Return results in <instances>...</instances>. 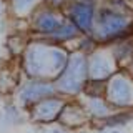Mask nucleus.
Masks as SVG:
<instances>
[{
  "label": "nucleus",
  "instance_id": "f257e3e1",
  "mask_svg": "<svg viewBox=\"0 0 133 133\" xmlns=\"http://www.w3.org/2000/svg\"><path fill=\"white\" fill-rule=\"evenodd\" d=\"M72 48L53 45L45 40L30 38L20 53L18 72L23 78H43L55 80L68 62Z\"/></svg>",
  "mask_w": 133,
  "mask_h": 133
},
{
  "label": "nucleus",
  "instance_id": "f03ea898",
  "mask_svg": "<svg viewBox=\"0 0 133 133\" xmlns=\"http://www.w3.org/2000/svg\"><path fill=\"white\" fill-rule=\"evenodd\" d=\"M91 35L100 47H110L133 35L131 0H102L97 8Z\"/></svg>",
  "mask_w": 133,
  "mask_h": 133
},
{
  "label": "nucleus",
  "instance_id": "7ed1b4c3",
  "mask_svg": "<svg viewBox=\"0 0 133 133\" xmlns=\"http://www.w3.org/2000/svg\"><path fill=\"white\" fill-rule=\"evenodd\" d=\"M57 93L66 100L80 98L88 83V55L72 50L65 68L53 80Z\"/></svg>",
  "mask_w": 133,
  "mask_h": 133
},
{
  "label": "nucleus",
  "instance_id": "20e7f679",
  "mask_svg": "<svg viewBox=\"0 0 133 133\" xmlns=\"http://www.w3.org/2000/svg\"><path fill=\"white\" fill-rule=\"evenodd\" d=\"M65 20L66 17L63 10L47 5V3H42L27 18V33L30 38L45 40L50 35H53L65 23Z\"/></svg>",
  "mask_w": 133,
  "mask_h": 133
},
{
  "label": "nucleus",
  "instance_id": "39448f33",
  "mask_svg": "<svg viewBox=\"0 0 133 133\" xmlns=\"http://www.w3.org/2000/svg\"><path fill=\"white\" fill-rule=\"evenodd\" d=\"M57 95V88L53 80H43V78H23L18 82L17 88L12 93V100L25 111H28L33 105H37L43 98Z\"/></svg>",
  "mask_w": 133,
  "mask_h": 133
},
{
  "label": "nucleus",
  "instance_id": "423d86ee",
  "mask_svg": "<svg viewBox=\"0 0 133 133\" xmlns=\"http://www.w3.org/2000/svg\"><path fill=\"white\" fill-rule=\"evenodd\" d=\"M105 100L113 110H133V77L120 68L105 83Z\"/></svg>",
  "mask_w": 133,
  "mask_h": 133
},
{
  "label": "nucleus",
  "instance_id": "0eeeda50",
  "mask_svg": "<svg viewBox=\"0 0 133 133\" xmlns=\"http://www.w3.org/2000/svg\"><path fill=\"white\" fill-rule=\"evenodd\" d=\"M98 3L100 2L97 0H72L63 8V14L66 20L73 23L82 35H87L93 32Z\"/></svg>",
  "mask_w": 133,
  "mask_h": 133
},
{
  "label": "nucleus",
  "instance_id": "6e6552de",
  "mask_svg": "<svg viewBox=\"0 0 133 133\" xmlns=\"http://www.w3.org/2000/svg\"><path fill=\"white\" fill-rule=\"evenodd\" d=\"M66 103V98L62 95H53V97L43 98L37 105H33L30 110L27 111L28 122L35 127H50V125H57L58 116H60L62 110H63Z\"/></svg>",
  "mask_w": 133,
  "mask_h": 133
},
{
  "label": "nucleus",
  "instance_id": "1a4fd4ad",
  "mask_svg": "<svg viewBox=\"0 0 133 133\" xmlns=\"http://www.w3.org/2000/svg\"><path fill=\"white\" fill-rule=\"evenodd\" d=\"M110 47H98L88 55V80L105 83L115 72H118Z\"/></svg>",
  "mask_w": 133,
  "mask_h": 133
},
{
  "label": "nucleus",
  "instance_id": "9d476101",
  "mask_svg": "<svg viewBox=\"0 0 133 133\" xmlns=\"http://www.w3.org/2000/svg\"><path fill=\"white\" fill-rule=\"evenodd\" d=\"M57 125L62 127V128H65V130L70 131V133L90 128V118H88V115H87V111H85V108H83L80 100L78 98L66 100L63 110H62L60 116H58Z\"/></svg>",
  "mask_w": 133,
  "mask_h": 133
},
{
  "label": "nucleus",
  "instance_id": "9b49d317",
  "mask_svg": "<svg viewBox=\"0 0 133 133\" xmlns=\"http://www.w3.org/2000/svg\"><path fill=\"white\" fill-rule=\"evenodd\" d=\"M82 102L83 108H85L87 115L90 118V128L98 125L100 122L107 118L108 115L113 111L111 105L105 100V97H88V95H82L78 98Z\"/></svg>",
  "mask_w": 133,
  "mask_h": 133
},
{
  "label": "nucleus",
  "instance_id": "f8f14e48",
  "mask_svg": "<svg viewBox=\"0 0 133 133\" xmlns=\"http://www.w3.org/2000/svg\"><path fill=\"white\" fill-rule=\"evenodd\" d=\"M3 3L7 8V15L15 22H22L43 3V0H3Z\"/></svg>",
  "mask_w": 133,
  "mask_h": 133
},
{
  "label": "nucleus",
  "instance_id": "ddd939ff",
  "mask_svg": "<svg viewBox=\"0 0 133 133\" xmlns=\"http://www.w3.org/2000/svg\"><path fill=\"white\" fill-rule=\"evenodd\" d=\"M0 122L5 128H12V127H18L28 122L27 111L22 107H18L14 100H7L2 107V113H0Z\"/></svg>",
  "mask_w": 133,
  "mask_h": 133
},
{
  "label": "nucleus",
  "instance_id": "4468645a",
  "mask_svg": "<svg viewBox=\"0 0 133 133\" xmlns=\"http://www.w3.org/2000/svg\"><path fill=\"white\" fill-rule=\"evenodd\" d=\"M133 122V110H113L103 122L91 127L90 130H120Z\"/></svg>",
  "mask_w": 133,
  "mask_h": 133
},
{
  "label": "nucleus",
  "instance_id": "2eb2a0df",
  "mask_svg": "<svg viewBox=\"0 0 133 133\" xmlns=\"http://www.w3.org/2000/svg\"><path fill=\"white\" fill-rule=\"evenodd\" d=\"M110 50L118 68H127L133 60V35L110 45Z\"/></svg>",
  "mask_w": 133,
  "mask_h": 133
},
{
  "label": "nucleus",
  "instance_id": "dca6fc26",
  "mask_svg": "<svg viewBox=\"0 0 133 133\" xmlns=\"http://www.w3.org/2000/svg\"><path fill=\"white\" fill-rule=\"evenodd\" d=\"M100 47L98 42L95 40V37L91 33H87V35H80V38L75 42V45L72 47V50H78V52L85 53V55H90L93 50H97Z\"/></svg>",
  "mask_w": 133,
  "mask_h": 133
},
{
  "label": "nucleus",
  "instance_id": "f3484780",
  "mask_svg": "<svg viewBox=\"0 0 133 133\" xmlns=\"http://www.w3.org/2000/svg\"><path fill=\"white\" fill-rule=\"evenodd\" d=\"M70 2H72V0H43V3L52 5V7H55V8H60V10H63Z\"/></svg>",
  "mask_w": 133,
  "mask_h": 133
},
{
  "label": "nucleus",
  "instance_id": "a211bd4d",
  "mask_svg": "<svg viewBox=\"0 0 133 133\" xmlns=\"http://www.w3.org/2000/svg\"><path fill=\"white\" fill-rule=\"evenodd\" d=\"M40 133H70V131H66L65 128L58 127V125H50V127H43Z\"/></svg>",
  "mask_w": 133,
  "mask_h": 133
},
{
  "label": "nucleus",
  "instance_id": "6ab92c4d",
  "mask_svg": "<svg viewBox=\"0 0 133 133\" xmlns=\"http://www.w3.org/2000/svg\"><path fill=\"white\" fill-rule=\"evenodd\" d=\"M91 133H122V130H91Z\"/></svg>",
  "mask_w": 133,
  "mask_h": 133
},
{
  "label": "nucleus",
  "instance_id": "aec40b11",
  "mask_svg": "<svg viewBox=\"0 0 133 133\" xmlns=\"http://www.w3.org/2000/svg\"><path fill=\"white\" fill-rule=\"evenodd\" d=\"M7 12V8H5V3H3V0H0V18L3 17V14Z\"/></svg>",
  "mask_w": 133,
  "mask_h": 133
},
{
  "label": "nucleus",
  "instance_id": "412c9836",
  "mask_svg": "<svg viewBox=\"0 0 133 133\" xmlns=\"http://www.w3.org/2000/svg\"><path fill=\"white\" fill-rule=\"evenodd\" d=\"M125 70H128V73H130L131 77H133V60L130 62V65H128V66H127V68H125Z\"/></svg>",
  "mask_w": 133,
  "mask_h": 133
},
{
  "label": "nucleus",
  "instance_id": "4be33fe9",
  "mask_svg": "<svg viewBox=\"0 0 133 133\" xmlns=\"http://www.w3.org/2000/svg\"><path fill=\"white\" fill-rule=\"evenodd\" d=\"M75 133H91L90 128H87V130H80V131H75Z\"/></svg>",
  "mask_w": 133,
  "mask_h": 133
}]
</instances>
